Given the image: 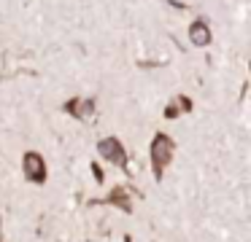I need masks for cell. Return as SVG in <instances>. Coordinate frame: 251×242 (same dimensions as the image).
Wrapping results in <instances>:
<instances>
[{"instance_id": "1", "label": "cell", "mask_w": 251, "mask_h": 242, "mask_svg": "<svg viewBox=\"0 0 251 242\" xmlns=\"http://www.w3.org/2000/svg\"><path fill=\"white\" fill-rule=\"evenodd\" d=\"M170 156H173V140L168 134H157L151 140V167H154V175L157 177H162Z\"/></svg>"}, {"instance_id": "2", "label": "cell", "mask_w": 251, "mask_h": 242, "mask_svg": "<svg viewBox=\"0 0 251 242\" xmlns=\"http://www.w3.org/2000/svg\"><path fill=\"white\" fill-rule=\"evenodd\" d=\"M25 177L33 180V183L46 180V164H44V159H41V154H35V151L25 154Z\"/></svg>"}, {"instance_id": "3", "label": "cell", "mask_w": 251, "mask_h": 242, "mask_svg": "<svg viewBox=\"0 0 251 242\" xmlns=\"http://www.w3.org/2000/svg\"><path fill=\"white\" fill-rule=\"evenodd\" d=\"M98 151H100V156H105L108 161H114V164H122V167H125L127 156H125V148H122V143H119L116 137L100 140V143H98Z\"/></svg>"}, {"instance_id": "4", "label": "cell", "mask_w": 251, "mask_h": 242, "mask_svg": "<svg viewBox=\"0 0 251 242\" xmlns=\"http://www.w3.org/2000/svg\"><path fill=\"white\" fill-rule=\"evenodd\" d=\"M189 41L195 43V46H208V43H211V30H208L205 22H195V24L189 27Z\"/></svg>"}, {"instance_id": "5", "label": "cell", "mask_w": 251, "mask_h": 242, "mask_svg": "<svg viewBox=\"0 0 251 242\" xmlns=\"http://www.w3.org/2000/svg\"><path fill=\"white\" fill-rule=\"evenodd\" d=\"M105 202H111V204H116V207H122L125 213H130V207H132V204H130V199H127V194L122 191V188H116V191L111 194V197L105 199Z\"/></svg>"}]
</instances>
